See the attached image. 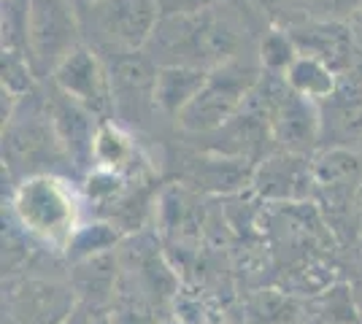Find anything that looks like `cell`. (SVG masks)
<instances>
[{
    "label": "cell",
    "mask_w": 362,
    "mask_h": 324,
    "mask_svg": "<svg viewBox=\"0 0 362 324\" xmlns=\"http://www.w3.org/2000/svg\"><path fill=\"white\" fill-rule=\"evenodd\" d=\"M6 313L14 324H62L76 313V292L49 278H22L8 287Z\"/></svg>",
    "instance_id": "obj_5"
},
{
    "label": "cell",
    "mask_w": 362,
    "mask_h": 324,
    "mask_svg": "<svg viewBox=\"0 0 362 324\" xmlns=\"http://www.w3.org/2000/svg\"><path fill=\"white\" fill-rule=\"evenodd\" d=\"M268 136L281 146V152L308 157L322 140V111H319V103L305 100V97L289 90V95L281 100V106L276 108V114L271 116Z\"/></svg>",
    "instance_id": "obj_10"
},
{
    "label": "cell",
    "mask_w": 362,
    "mask_h": 324,
    "mask_svg": "<svg viewBox=\"0 0 362 324\" xmlns=\"http://www.w3.org/2000/svg\"><path fill=\"white\" fill-rule=\"evenodd\" d=\"M317 186L330 192H346L351 198L360 195L362 186V160L349 146H330L314 157Z\"/></svg>",
    "instance_id": "obj_12"
},
{
    "label": "cell",
    "mask_w": 362,
    "mask_h": 324,
    "mask_svg": "<svg viewBox=\"0 0 362 324\" xmlns=\"http://www.w3.org/2000/svg\"><path fill=\"white\" fill-rule=\"evenodd\" d=\"M11 211L22 230L49 246L68 248L78 230V200L74 189L49 173L30 176L16 186Z\"/></svg>",
    "instance_id": "obj_1"
},
{
    "label": "cell",
    "mask_w": 362,
    "mask_h": 324,
    "mask_svg": "<svg viewBox=\"0 0 362 324\" xmlns=\"http://www.w3.org/2000/svg\"><path fill=\"white\" fill-rule=\"evenodd\" d=\"M262 76V68L243 60H227L209 73L206 87L176 116L187 133H216L241 114L243 103Z\"/></svg>",
    "instance_id": "obj_2"
},
{
    "label": "cell",
    "mask_w": 362,
    "mask_h": 324,
    "mask_svg": "<svg viewBox=\"0 0 362 324\" xmlns=\"http://www.w3.org/2000/svg\"><path fill=\"white\" fill-rule=\"evenodd\" d=\"M52 78L65 97L87 108L95 116H106L114 108V95H111V73L103 65V60L87 47L71 49L57 68L52 71Z\"/></svg>",
    "instance_id": "obj_3"
},
{
    "label": "cell",
    "mask_w": 362,
    "mask_h": 324,
    "mask_svg": "<svg viewBox=\"0 0 362 324\" xmlns=\"http://www.w3.org/2000/svg\"><path fill=\"white\" fill-rule=\"evenodd\" d=\"M25 32L35 62L49 65L57 62L76 49V22L65 0H25Z\"/></svg>",
    "instance_id": "obj_4"
},
{
    "label": "cell",
    "mask_w": 362,
    "mask_h": 324,
    "mask_svg": "<svg viewBox=\"0 0 362 324\" xmlns=\"http://www.w3.org/2000/svg\"><path fill=\"white\" fill-rule=\"evenodd\" d=\"M98 25L114 47L124 54L146 49L160 25V8L154 0H98Z\"/></svg>",
    "instance_id": "obj_7"
},
{
    "label": "cell",
    "mask_w": 362,
    "mask_h": 324,
    "mask_svg": "<svg viewBox=\"0 0 362 324\" xmlns=\"http://www.w3.org/2000/svg\"><path fill=\"white\" fill-rule=\"evenodd\" d=\"M322 111V140L330 146H346L362 140V62L341 73L335 92L319 103Z\"/></svg>",
    "instance_id": "obj_9"
},
{
    "label": "cell",
    "mask_w": 362,
    "mask_h": 324,
    "mask_svg": "<svg viewBox=\"0 0 362 324\" xmlns=\"http://www.w3.org/2000/svg\"><path fill=\"white\" fill-rule=\"evenodd\" d=\"M252 184L257 195L276 203H303L311 198L317 176L314 160L292 152H276L265 157L252 173Z\"/></svg>",
    "instance_id": "obj_6"
},
{
    "label": "cell",
    "mask_w": 362,
    "mask_h": 324,
    "mask_svg": "<svg viewBox=\"0 0 362 324\" xmlns=\"http://www.w3.org/2000/svg\"><path fill=\"white\" fill-rule=\"evenodd\" d=\"M92 160L98 162V168L114 170L122 173L133 168V160H136V143L130 140V136L111 122H103L98 127V136H95V146H92Z\"/></svg>",
    "instance_id": "obj_14"
},
{
    "label": "cell",
    "mask_w": 362,
    "mask_h": 324,
    "mask_svg": "<svg viewBox=\"0 0 362 324\" xmlns=\"http://www.w3.org/2000/svg\"><path fill=\"white\" fill-rule=\"evenodd\" d=\"M303 8L311 11V19L346 22L362 11V0H300Z\"/></svg>",
    "instance_id": "obj_17"
},
{
    "label": "cell",
    "mask_w": 362,
    "mask_h": 324,
    "mask_svg": "<svg viewBox=\"0 0 362 324\" xmlns=\"http://www.w3.org/2000/svg\"><path fill=\"white\" fill-rule=\"evenodd\" d=\"M357 205H360V216H362V186H360V195H357Z\"/></svg>",
    "instance_id": "obj_21"
},
{
    "label": "cell",
    "mask_w": 362,
    "mask_h": 324,
    "mask_svg": "<svg viewBox=\"0 0 362 324\" xmlns=\"http://www.w3.org/2000/svg\"><path fill=\"white\" fill-rule=\"evenodd\" d=\"M119 241V232L114 230L106 222H98V224H87V227H78L74 235V241L68 244V257L78 260V263H87L100 257L103 251L114 246Z\"/></svg>",
    "instance_id": "obj_15"
},
{
    "label": "cell",
    "mask_w": 362,
    "mask_h": 324,
    "mask_svg": "<svg viewBox=\"0 0 362 324\" xmlns=\"http://www.w3.org/2000/svg\"><path fill=\"white\" fill-rule=\"evenodd\" d=\"M163 16H197L211 11L216 0H154Z\"/></svg>",
    "instance_id": "obj_18"
},
{
    "label": "cell",
    "mask_w": 362,
    "mask_h": 324,
    "mask_svg": "<svg viewBox=\"0 0 362 324\" xmlns=\"http://www.w3.org/2000/svg\"><path fill=\"white\" fill-rule=\"evenodd\" d=\"M92 3H98V0H92Z\"/></svg>",
    "instance_id": "obj_22"
},
{
    "label": "cell",
    "mask_w": 362,
    "mask_h": 324,
    "mask_svg": "<svg viewBox=\"0 0 362 324\" xmlns=\"http://www.w3.org/2000/svg\"><path fill=\"white\" fill-rule=\"evenodd\" d=\"M289 35L300 54H311L317 60L327 62L341 76L357 65V38L346 22H330V19H308L303 25H292Z\"/></svg>",
    "instance_id": "obj_8"
},
{
    "label": "cell",
    "mask_w": 362,
    "mask_h": 324,
    "mask_svg": "<svg viewBox=\"0 0 362 324\" xmlns=\"http://www.w3.org/2000/svg\"><path fill=\"white\" fill-rule=\"evenodd\" d=\"M300 52L295 47L289 30H271L262 44H259V62H262V71L273 73V76H284L287 68L295 62Z\"/></svg>",
    "instance_id": "obj_16"
},
{
    "label": "cell",
    "mask_w": 362,
    "mask_h": 324,
    "mask_svg": "<svg viewBox=\"0 0 362 324\" xmlns=\"http://www.w3.org/2000/svg\"><path fill=\"white\" fill-rule=\"evenodd\" d=\"M92 319H95V316H92L87 308H76L74 316H71L68 322H62V324H92Z\"/></svg>",
    "instance_id": "obj_19"
},
{
    "label": "cell",
    "mask_w": 362,
    "mask_h": 324,
    "mask_svg": "<svg viewBox=\"0 0 362 324\" xmlns=\"http://www.w3.org/2000/svg\"><path fill=\"white\" fill-rule=\"evenodd\" d=\"M211 71L192 65H163L154 76V106L168 116H179L206 87Z\"/></svg>",
    "instance_id": "obj_11"
},
{
    "label": "cell",
    "mask_w": 362,
    "mask_h": 324,
    "mask_svg": "<svg viewBox=\"0 0 362 324\" xmlns=\"http://www.w3.org/2000/svg\"><path fill=\"white\" fill-rule=\"evenodd\" d=\"M160 324H184V322H181V319H163Z\"/></svg>",
    "instance_id": "obj_20"
},
{
    "label": "cell",
    "mask_w": 362,
    "mask_h": 324,
    "mask_svg": "<svg viewBox=\"0 0 362 324\" xmlns=\"http://www.w3.org/2000/svg\"><path fill=\"white\" fill-rule=\"evenodd\" d=\"M281 78L287 81V87L295 95H300L305 100H314V103H325L335 92L341 76L332 71L327 62L317 60L311 54H298Z\"/></svg>",
    "instance_id": "obj_13"
}]
</instances>
